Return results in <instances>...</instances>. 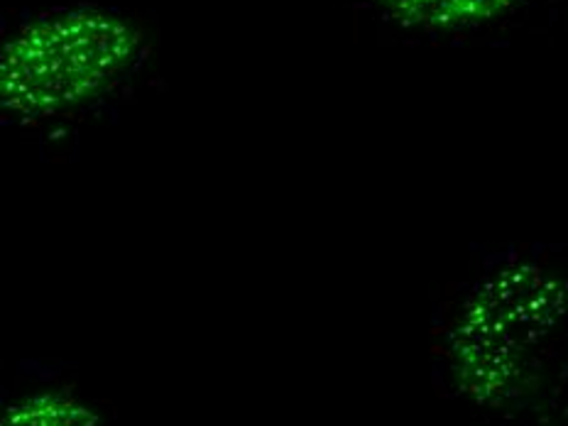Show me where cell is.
<instances>
[{"instance_id": "cell-3", "label": "cell", "mask_w": 568, "mask_h": 426, "mask_svg": "<svg viewBox=\"0 0 568 426\" xmlns=\"http://www.w3.org/2000/svg\"><path fill=\"white\" fill-rule=\"evenodd\" d=\"M101 417L69 387H34L10 399L0 426H99Z\"/></svg>"}, {"instance_id": "cell-1", "label": "cell", "mask_w": 568, "mask_h": 426, "mask_svg": "<svg viewBox=\"0 0 568 426\" xmlns=\"http://www.w3.org/2000/svg\"><path fill=\"white\" fill-rule=\"evenodd\" d=\"M142 52L140 30L115 10L59 8L34 16L0 50V109L44 123L105 97Z\"/></svg>"}, {"instance_id": "cell-2", "label": "cell", "mask_w": 568, "mask_h": 426, "mask_svg": "<svg viewBox=\"0 0 568 426\" xmlns=\"http://www.w3.org/2000/svg\"><path fill=\"white\" fill-rule=\"evenodd\" d=\"M517 0H375L381 13L412 30H466L510 13Z\"/></svg>"}]
</instances>
